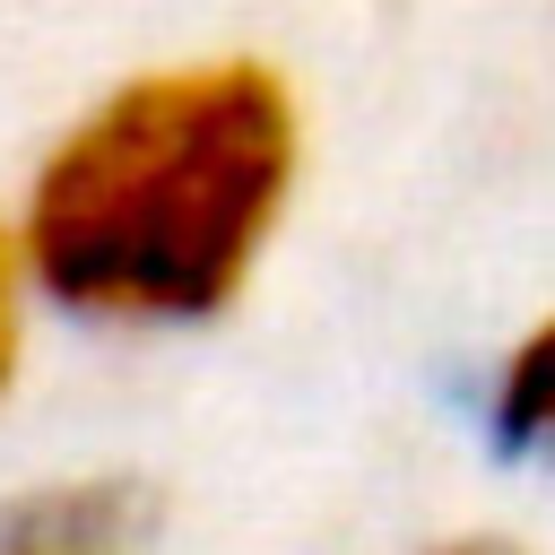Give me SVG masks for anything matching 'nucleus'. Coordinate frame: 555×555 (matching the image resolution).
<instances>
[{"label":"nucleus","instance_id":"nucleus-4","mask_svg":"<svg viewBox=\"0 0 555 555\" xmlns=\"http://www.w3.org/2000/svg\"><path fill=\"white\" fill-rule=\"evenodd\" d=\"M434 555H529V546H512L503 529H460V538H442Z\"/></svg>","mask_w":555,"mask_h":555},{"label":"nucleus","instance_id":"nucleus-3","mask_svg":"<svg viewBox=\"0 0 555 555\" xmlns=\"http://www.w3.org/2000/svg\"><path fill=\"white\" fill-rule=\"evenodd\" d=\"M26 286H35L26 243H17V225H0V399H9L17 356H26Z\"/></svg>","mask_w":555,"mask_h":555},{"label":"nucleus","instance_id":"nucleus-2","mask_svg":"<svg viewBox=\"0 0 555 555\" xmlns=\"http://www.w3.org/2000/svg\"><path fill=\"white\" fill-rule=\"evenodd\" d=\"M494 442L555 460V312H538L494 364Z\"/></svg>","mask_w":555,"mask_h":555},{"label":"nucleus","instance_id":"nucleus-1","mask_svg":"<svg viewBox=\"0 0 555 555\" xmlns=\"http://www.w3.org/2000/svg\"><path fill=\"white\" fill-rule=\"evenodd\" d=\"M295 173L304 113L269 61L217 52L121 78L26 182L17 243L35 295L121 330L208 321L278 243Z\"/></svg>","mask_w":555,"mask_h":555}]
</instances>
